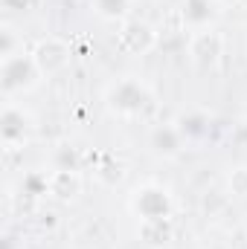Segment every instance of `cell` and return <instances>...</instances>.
<instances>
[{
    "label": "cell",
    "instance_id": "2",
    "mask_svg": "<svg viewBox=\"0 0 247 249\" xmlns=\"http://www.w3.org/2000/svg\"><path fill=\"white\" fill-rule=\"evenodd\" d=\"M140 197L134 200L137 212L143 214V220H169V212H172V203L166 197V191L160 188H143L137 191Z\"/></svg>",
    "mask_w": 247,
    "mask_h": 249
},
{
    "label": "cell",
    "instance_id": "12",
    "mask_svg": "<svg viewBox=\"0 0 247 249\" xmlns=\"http://www.w3.org/2000/svg\"><path fill=\"white\" fill-rule=\"evenodd\" d=\"M230 186L236 194H247V168H239V171H233V177H230Z\"/></svg>",
    "mask_w": 247,
    "mask_h": 249
},
{
    "label": "cell",
    "instance_id": "4",
    "mask_svg": "<svg viewBox=\"0 0 247 249\" xmlns=\"http://www.w3.org/2000/svg\"><path fill=\"white\" fill-rule=\"evenodd\" d=\"M221 55V38L215 32H198L192 41V61L201 70H209Z\"/></svg>",
    "mask_w": 247,
    "mask_h": 249
},
{
    "label": "cell",
    "instance_id": "7",
    "mask_svg": "<svg viewBox=\"0 0 247 249\" xmlns=\"http://www.w3.org/2000/svg\"><path fill=\"white\" fill-rule=\"evenodd\" d=\"M50 188H53V194H59V197H73L76 191H79V177L73 174V171H56V177L50 180Z\"/></svg>",
    "mask_w": 247,
    "mask_h": 249
},
{
    "label": "cell",
    "instance_id": "9",
    "mask_svg": "<svg viewBox=\"0 0 247 249\" xmlns=\"http://www.w3.org/2000/svg\"><path fill=\"white\" fill-rule=\"evenodd\" d=\"M169 238V220H145L143 223V241L145 244H163Z\"/></svg>",
    "mask_w": 247,
    "mask_h": 249
},
{
    "label": "cell",
    "instance_id": "5",
    "mask_svg": "<svg viewBox=\"0 0 247 249\" xmlns=\"http://www.w3.org/2000/svg\"><path fill=\"white\" fill-rule=\"evenodd\" d=\"M67 55H70V50L62 41L50 38V41H44L35 50V67H38V72H56V70H62L67 64Z\"/></svg>",
    "mask_w": 247,
    "mask_h": 249
},
{
    "label": "cell",
    "instance_id": "10",
    "mask_svg": "<svg viewBox=\"0 0 247 249\" xmlns=\"http://www.w3.org/2000/svg\"><path fill=\"white\" fill-rule=\"evenodd\" d=\"M93 6L102 18H123L128 12V0H93Z\"/></svg>",
    "mask_w": 247,
    "mask_h": 249
},
{
    "label": "cell",
    "instance_id": "8",
    "mask_svg": "<svg viewBox=\"0 0 247 249\" xmlns=\"http://www.w3.org/2000/svg\"><path fill=\"white\" fill-rule=\"evenodd\" d=\"M184 15H186V20H189V23L201 26V23H206V20H209L212 6H209V0H186V3H184Z\"/></svg>",
    "mask_w": 247,
    "mask_h": 249
},
{
    "label": "cell",
    "instance_id": "13",
    "mask_svg": "<svg viewBox=\"0 0 247 249\" xmlns=\"http://www.w3.org/2000/svg\"><path fill=\"white\" fill-rule=\"evenodd\" d=\"M221 3H236V0H221Z\"/></svg>",
    "mask_w": 247,
    "mask_h": 249
},
{
    "label": "cell",
    "instance_id": "6",
    "mask_svg": "<svg viewBox=\"0 0 247 249\" xmlns=\"http://www.w3.org/2000/svg\"><path fill=\"white\" fill-rule=\"evenodd\" d=\"M181 139H184V136H181L178 127H157V130L151 133V145H154V151H157V154H166V157L178 154Z\"/></svg>",
    "mask_w": 247,
    "mask_h": 249
},
{
    "label": "cell",
    "instance_id": "1",
    "mask_svg": "<svg viewBox=\"0 0 247 249\" xmlns=\"http://www.w3.org/2000/svg\"><path fill=\"white\" fill-rule=\"evenodd\" d=\"M148 102V93L137 84V81H120L114 90H111V107L120 110V113H140L143 105Z\"/></svg>",
    "mask_w": 247,
    "mask_h": 249
},
{
    "label": "cell",
    "instance_id": "11",
    "mask_svg": "<svg viewBox=\"0 0 247 249\" xmlns=\"http://www.w3.org/2000/svg\"><path fill=\"white\" fill-rule=\"evenodd\" d=\"M178 130H181V136H201L206 130V119L204 116H184Z\"/></svg>",
    "mask_w": 247,
    "mask_h": 249
},
{
    "label": "cell",
    "instance_id": "3",
    "mask_svg": "<svg viewBox=\"0 0 247 249\" xmlns=\"http://www.w3.org/2000/svg\"><path fill=\"white\" fill-rule=\"evenodd\" d=\"M120 41H123V47L128 53H148L151 47H154V41H157V35H154V29L148 26V23H140V20H131V23H125V29L120 32Z\"/></svg>",
    "mask_w": 247,
    "mask_h": 249
}]
</instances>
